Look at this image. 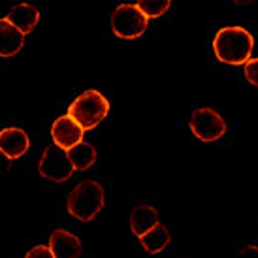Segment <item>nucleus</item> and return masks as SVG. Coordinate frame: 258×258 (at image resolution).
Here are the masks:
<instances>
[{
    "label": "nucleus",
    "instance_id": "obj_11",
    "mask_svg": "<svg viewBox=\"0 0 258 258\" xmlns=\"http://www.w3.org/2000/svg\"><path fill=\"white\" fill-rule=\"evenodd\" d=\"M23 43H25V34H21L6 19H0V57H15L23 49Z\"/></svg>",
    "mask_w": 258,
    "mask_h": 258
},
{
    "label": "nucleus",
    "instance_id": "obj_13",
    "mask_svg": "<svg viewBox=\"0 0 258 258\" xmlns=\"http://www.w3.org/2000/svg\"><path fill=\"white\" fill-rule=\"evenodd\" d=\"M66 155H68V160L72 162L74 170H78V172H85L91 166H94L96 157H98L96 155V147L87 144V142H81V144L70 147V149L66 151Z\"/></svg>",
    "mask_w": 258,
    "mask_h": 258
},
{
    "label": "nucleus",
    "instance_id": "obj_6",
    "mask_svg": "<svg viewBox=\"0 0 258 258\" xmlns=\"http://www.w3.org/2000/svg\"><path fill=\"white\" fill-rule=\"evenodd\" d=\"M188 126L194 136L206 144L217 142L226 134V121L211 108H200L192 111Z\"/></svg>",
    "mask_w": 258,
    "mask_h": 258
},
{
    "label": "nucleus",
    "instance_id": "obj_3",
    "mask_svg": "<svg viewBox=\"0 0 258 258\" xmlns=\"http://www.w3.org/2000/svg\"><path fill=\"white\" fill-rule=\"evenodd\" d=\"M109 113V102L98 91H85L70 104L68 117H72L83 130H93Z\"/></svg>",
    "mask_w": 258,
    "mask_h": 258
},
{
    "label": "nucleus",
    "instance_id": "obj_2",
    "mask_svg": "<svg viewBox=\"0 0 258 258\" xmlns=\"http://www.w3.org/2000/svg\"><path fill=\"white\" fill-rule=\"evenodd\" d=\"M106 204V192L104 186L98 181L85 179L78 183L76 188L66 198V209L72 217L81 222L93 221L98 215Z\"/></svg>",
    "mask_w": 258,
    "mask_h": 258
},
{
    "label": "nucleus",
    "instance_id": "obj_14",
    "mask_svg": "<svg viewBox=\"0 0 258 258\" xmlns=\"http://www.w3.org/2000/svg\"><path fill=\"white\" fill-rule=\"evenodd\" d=\"M170 241H172V236H170L168 228H166L164 224H160V222H158L153 230H149L147 234L140 236V243H142V247H144L149 254L162 252L166 247L170 245Z\"/></svg>",
    "mask_w": 258,
    "mask_h": 258
},
{
    "label": "nucleus",
    "instance_id": "obj_15",
    "mask_svg": "<svg viewBox=\"0 0 258 258\" xmlns=\"http://www.w3.org/2000/svg\"><path fill=\"white\" fill-rule=\"evenodd\" d=\"M136 6L147 19H157L170 10L172 0H136Z\"/></svg>",
    "mask_w": 258,
    "mask_h": 258
},
{
    "label": "nucleus",
    "instance_id": "obj_12",
    "mask_svg": "<svg viewBox=\"0 0 258 258\" xmlns=\"http://www.w3.org/2000/svg\"><path fill=\"white\" fill-rule=\"evenodd\" d=\"M158 224V211L153 206H136L130 215V230L134 236H144Z\"/></svg>",
    "mask_w": 258,
    "mask_h": 258
},
{
    "label": "nucleus",
    "instance_id": "obj_10",
    "mask_svg": "<svg viewBox=\"0 0 258 258\" xmlns=\"http://www.w3.org/2000/svg\"><path fill=\"white\" fill-rule=\"evenodd\" d=\"M4 19L8 23H12L21 34H30L40 21V12H38L36 6H32L29 2H23V4H17V6L12 8Z\"/></svg>",
    "mask_w": 258,
    "mask_h": 258
},
{
    "label": "nucleus",
    "instance_id": "obj_7",
    "mask_svg": "<svg viewBox=\"0 0 258 258\" xmlns=\"http://www.w3.org/2000/svg\"><path fill=\"white\" fill-rule=\"evenodd\" d=\"M83 132L85 130L81 128L78 122L74 121L72 117H68V115L58 117L57 121L53 122V126H51L53 144L64 151H68L74 145L81 144L83 142Z\"/></svg>",
    "mask_w": 258,
    "mask_h": 258
},
{
    "label": "nucleus",
    "instance_id": "obj_1",
    "mask_svg": "<svg viewBox=\"0 0 258 258\" xmlns=\"http://www.w3.org/2000/svg\"><path fill=\"white\" fill-rule=\"evenodd\" d=\"M254 40L249 30L241 27H226L215 34L213 51L215 57L230 66H241L251 58Z\"/></svg>",
    "mask_w": 258,
    "mask_h": 258
},
{
    "label": "nucleus",
    "instance_id": "obj_19",
    "mask_svg": "<svg viewBox=\"0 0 258 258\" xmlns=\"http://www.w3.org/2000/svg\"><path fill=\"white\" fill-rule=\"evenodd\" d=\"M10 168H12V160L0 151V173H6Z\"/></svg>",
    "mask_w": 258,
    "mask_h": 258
},
{
    "label": "nucleus",
    "instance_id": "obj_4",
    "mask_svg": "<svg viewBox=\"0 0 258 258\" xmlns=\"http://www.w3.org/2000/svg\"><path fill=\"white\" fill-rule=\"evenodd\" d=\"M147 17H145L136 4H121L111 14V29L117 38L122 40H136L147 30Z\"/></svg>",
    "mask_w": 258,
    "mask_h": 258
},
{
    "label": "nucleus",
    "instance_id": "obj_5",
    "mask_svg": "<svg viewBox=\"0 0 258 258\" xmlns=\"http://www.w3.org/2000/svg\"><path fill=\"white\" fill-rule=\"evenodd\" d=\"M74 170L72 162L68 160L64 149L57 147L55 144H51L45 147L40 164H38V173L43 179L51 181V183H64L72 177Z\"/></svg>",
    "mask_w": 258,
    "mask_h": 258
},
{
    "label": "nucleus",
    "instance_id": "obj_17",
    "mask_svg": "<svg viewBox=\"0 0 258 258\" xmlns=\"http://www.w3.org/2000/svg\"><path fill=\"white\" fill-rule=\"evenodd\" d=\"M25 258H53V254H51L49 247H45V245H36V247H32V249L27 252V256Z\"/></svg>",
    "mask_w": 258,
    "mask_h": 258
},
{
    "label": "nucleus",
    "instance_id": "obj_20",
    "mask_svg": "<svg viewBox=\"0 0 258 258\" xmlns=\"http://www.w3.org/2000/svg\"><path fill=\"white\" fill-rule=\"evenodd\" d=\"M234 4H237V6H247V4H251L252 0H232Z\"/></svg>",
    "mask_w": 258,
    "mask_h": 258
},
{
    "label": "nucleus",
    "instance_id": "obj_16",
    "mask_svg": "<svg viewBox=\"0 0 258 258\" xmlns=\"http://www.w3.org/2000/svg\"><path fill=\"white\" fill-rule=\"evenodd\" d=\"M245 78L251 85L258 87V58H249L245 62Z\"/></svg>",
    "mask_w": 258,
    "mask_h": 258
},
{
    "label": "nucleus",
    "instance_id": "obj_8",
    "mask_svg": "<svg viewBox=\"0 0 258 258\" xmlns=\"http://www.w3.org/2000/svg\"><path fill=\"white\" fill-rule=\"evenodd\" d=\"M49 251L53 258H78L81 254V241L79 237L68 230L58 228L49 237Z\"/></svg>",
    "mask_w": 258,
    "mask_h": 258
},
{
    "label": "nucleus",
    "instance_id": "obj_9",
    "mask_svg": "<svg viewBox=\"0 0 258 258\" xmlns=\"http://www.w3.org/2000/svg\"><path fill=\"white\" fill-rule=\"evenodd\" d=\"M29 147H30V140L23 128L10 126V128L0 130V151L10 160L21 158L29 151Z\"/></svg>",
    "mask_w": 258,
    "mask_h": 258
},
{
    "label": "nucleus",
    "instance_id": "obj_18",
    "mask_svg": "<svg viewBox=\"0 0 258 258\" xmlns=\"http://www.w3.org/2000/svg\"><path fill=\"white\" fill-rule=\"evenodd\" d=\"M239 258H258V247L256 245H247V247H241V251H239Z\"/></svg>",
    "mask_w": 258,
    "mask_h": 258
}]
</instances>
